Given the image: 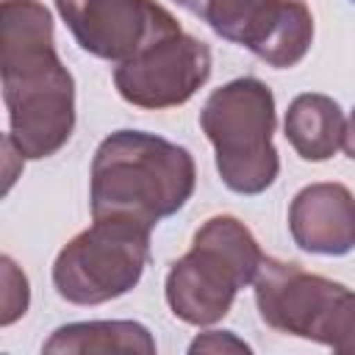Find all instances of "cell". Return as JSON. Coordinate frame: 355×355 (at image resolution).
Segmentation results:
<instances>
[{
  "label": "cell",
  "mask_w": 355,
  "mask_h": 355,
  "mask_svg": "<svg viewBox=\"0 0 355 355\" xmlns=\"http://www.w3.org/2000/svg\"><path fill=\"white\" fill-rule=\"evenodd\" d=\"M0 75L8 141L19 158H50L75 128V80L53 42V17L39 0H3Z\"/></svg>",
  "instance_id": "6da1fadb"
},
{
  "label": "cell",
  "mask_w": 355,
  "mask_h": 355,
  "mask_svg": "<svg viewBox=\"0 0 355 355\" xmlns=\"http://www.w3.org/2000/svg\"><path fill=\"white\" fill-rule=\"evenodd\" d=\"M194 180L186 147L144 130H116L103 139L92 161V214L153 227L186 205Z\"/></svg>",
  "instance_id": "7a4b0ae2"
},
{
  "label": "cell",
  "mask_w": 355,
  "mask_h": 355,
  "mask_svg": "<svg viewBox=\"0 0 355 355\" xmlns=\"http://www.w3.org/2000/svg\"><path fill=\"white\" fill-rule=\"evenodd\" d=\"M263 252L244 222L211 216L166 275V302L186 324H214L227 316L239 288L255 280Z\"/></svg>",
  "instance_id": "3957f363"
},
{
  "label": "cell",
  "mask_w": 355,
  "mask_h": 355,
  "mask_svg": "<svg viewBox=\"0 0 355 355\" xmlns=\"http://www.w3.org/2000/svg\"><path fill=\"white\" fill-rule=\"evenodd\" d=\"M200 125L216 150L222 183L236 194L266 191L277 172L275 94L258 78H236L211 92L200 111Z\"/></svg>",
  "instance_id": "277c9868"
},
{
  "label": "cell",
  "mask_w": 355,
  "mask_h": 355,
  "mask_svg": "<svg viewBox=\"0 0 355 355\" xmlns=\"http://www.w3.org/2000/svg\"><path fill=\"white\" fill-rule=\"evenodd\" d=\"M252 283L258 313L269 327L355 355V291L266 255Z\"/></svg>",
  "instance_id": "5b68a950"
},
{
  "label": "cell",
  "mask_w": 355,
  "mask_h": 355,
  "mask_svg": "<svg viewBox=\"0 0 355 355\" xmlns=\"http://www.w3.org/2000/svg\"><path fill=\"white\" fill-rule=\"evenodd\" d=\"M150 230L122 216L94 219L58 252L53 263L55 291L75 305H100L128 294L147 266Z\"/></svg>",
  "instance_id": "8992f818"
},
{
  "label": "cell",
  "mask_w": 355,
  "mask_h": 355,
  "mask_svg": "<svg viewBox=\"0 0 355 355\" xmlns=\"http://www.w3.org/2000/svg\"><path fill=\"white\" fill-rule=\"evenodd\" d=\"M222 39L247 47L269 67L286 69L305 58L313 17L302 0H175Z\"/></svg>",
  "instance_id": "52a82bcc"
},
{
  "label": "cell",
  "mask_w": 355,
  "mask_h": 355,
  "mask_svg": "<svg viewBox=\"0 0 355 355\" xmlns=\"http://www.w3.org/2000/svg\"><path fill=\"white\" fill-rule=\"evenodd\" d=\"M75 42L105 61H128L153 42L180 33L178 19L155 0H55Z\"/></svg>",
  "instance_id": "ba28073f"
},
{
  "label": "cell",
  "mask_w": 355,
  "mask_h": 355,
  "mask_svg": "<svg viewBox=\"0 0 355 355\" xmlns=\"http://www.w3.org/2000/svg\"><path fill=\"white\" fill-rule=\"evenodd\" d=\"M211 75V50L189 33H172L153 42L139 55L122 61L114 72L122 100L139 108L183 105Z\"/></svg>",
  "instance_id": "9c48e42d"
},
{
  "label": "cell",
  "mask_w": 355,
  "mask_h": 355,
  "mask_svg": "<svg viewBox=\"0 0 355 355\" xmlns=\"http://www.w3.org/2000/svg\"><path fill=\"white\" fill-rule=\"evenodd\" d=\"M288 230L300 250L347 255L355 250V197L341 183H311L291 200Z\"/></svg>",
  "instance_id": "30bf717a"
},
{
  "label": "cell",
  "mask_w": 355,
  "mask_h": 355,
  "mask_svg": "<svg viewBox=\"0 0 355 355\" xmlns=\"http://www.w3.org/2000/svg\"><path fill=\"white\" fill-rule=\"evenodd\" d=\"M344 114L327 94H300L286 111V139L305 161H327L344 144Z\"/></svg>",
  "instance_id": "8fae6325"
},
{
  "label": "cell",
  "mask_w": 355,
  "mask_h": 355,
  "mask_svg": "<svg viewBox=\"0 0 355 355\" xmlns=\"http://www.w3.org/2000/svg\"><path fill=\"white\" fill-rule=\"evenodd\" d=\"M44 352H139L153 355L155 341L139 322H75L58 327L42 347Z\"/></svg>",
  "instance_id": "7c38bea8"
},
{
  "label": "cell",
  "mask_w": 355,
  "mask_h": 355,
  "mask_svg": "<svg viewBox=\"0 0 355 355\" xmlns=\"http://www.w3.org/2000/svg\"><path fill=\"white\" fill-rule=\"evenodd\" d=\"M28 308V280L25 275L14 266V261L6 255L3 258V313L0 322L11 324L17 322Z\"/></svg>",
  "instance_id": "4fadbf2b"
},
{
  "label": "cell",
  "mask_w": 355,
  "mask_h": 355,
  "mask_svg": "<svg viewBox=\"0 0 355 355\" xmlns=\"http://www.w3.org/2000/svg\"><path fill=\"white\" fill-rule=\"evenodd\" d=\"M189 352H250V347L227 330H208L191 341Z\"/></svg>",
  "instance_id": "5bb4252c"
},
{
  "label": "cell",
  "mask_w": 355,
  "mask_h": 355,
  "mask_svg": "<svg viewBox=\"0 0 355 355\" xmlns=\"http://www.w3.org/2000/svg\"><path fill=\"white\" fill-rule=\"evenodd\" d=\"M344 150L355 161V111L349 114V122H347V130H344Z\"/></svg>",
  "instance_id": "9a60e30c"
},
{
  "label": "cell",
  "mask_w": 355,
  "mask_h": 355,
  "mask_svg": "<svg viewBox=\"0 0 355 355\" xmlns=\"http://www.w3.org/2000/svg\"><path fill=\"white\" fill-rule=\"evenodd\" d=\"M352 3H355V0H352Z\"/></svg>",
  "instance_id": "2e32d148"
}]
</instances>
